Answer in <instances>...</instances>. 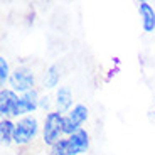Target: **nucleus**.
Masks as SVG:
<instances>
[{"instance_id":"nucleus-1","label":"nucleus","mask_w":155,"mask_h":155,"mask_svg":"<svg viewBox=\"0 0 155 155\" xmlns=\"http://www.w3.org/2000/svg\"><path fill=\"white\" fill-rule=\"evenodd\" d=\"M64 135V115L59 111H51L46 113L42 123V140L44 143L52 147L62 138Z\"/></svg>"},{"instance_id":"nucleus-2","label":"nucleus","mask_w":155,"mask_h":155,"mask_svg":"<svg viewBox=\"0 0 155 155\" xmlns=\"http://www.w3.org/2000/svg\"><path fill=\"white\" fill-rule=\"evenodd\" d=\"M39 121L35 116L29 115L19 118L15 121V135H14V143L17 145H27L39 135Z\"/></svg>"},{"instance_id":"nucleus-3","label":"nucleus","mask_w":155,"mask_h":155,"mask_svg":"<svg viewBox=\"0 0 155 155\" xmlns=\"http://www.w3.org/2000/svg\"><path fill=\"white\" fill-rule=\"evenodd\" d=\"M8 86H10L12 91L15 93H27L31 89H35V76L34 71L27 66H17L15 69L12 71V76L8 79Z\"/></svg>"},{"instance_id":"nucleus-4","label":"nucleus","mask_w":155,"mask_h":155,"mask_svg":"<svg viewBox=\"0 0 155 155\" xmlns=\"http://www.w3.org/2000/svg\"><path fill=\"white\" fill-rule=\"evenodd\" d=\"M88 108L83 103L74 105L73 110L64 115V135L71 137L73 133L79 132L83 128V123L88 120Z\"/></svg>"},{"instance_id":"nucleus-5","label":"nucleus","mask_w":155,"mask_h":155,"mask_svg":"<svg viewBox=\"0 0 155 155\" xmlns=\"http://www.w3.org/2000/svg\"><path fill=\"white\" fill-rule=\"evenodd\" d=\"M39 91L37 89H31L27 93H24L19 96V101H17V106H15V111H14V116L17 118H24V116H29V113L35 111L39 108Z\"/></svg>"},{"instance_id":"nucleus-6","label":"nucleus","mask_w":155,"mask_h":155,"mask_svg":"<svg viewBox=\"0 0 155 155\" xmlns=\"http://www.w3.org/2000/svg\"><path fill=\"white\" fill-rule=\"evenodd\" d=\"M68 138V153L69 155H81L89 148V133L84 128H81L79 132L73 133Z\"/></svg>"},{"instance_id":"nucleus-7","label":"nucleus","mask_w":155,"mask_h":155,"mask_svg":"<svg viewBox=\"0 0 155 155\" xmlns=\"http://www.w3.org/2000/svg\"><path fill=\"white\" fill-rule=\"evenodd\" d=\"M17 101H19V94L15 91H12L10 88H4L0 91V115H2V118L14 116Z\"/></svg>"},{"instance_id":"nucleus-8","label":"nucleus","mask_w":155,"mask_h":155,"mask_svg":"<svg viewBox=\"0 0 155 155\" xmlns=\"http://www.w3.org/2000/svg\"><path fill=\"white\" fill-rule=\"evenodd\" d=\"M56 111H59L61 115L69 113L73 110V91L69 86H59V89L56 91Z\"/></svg>"},{"instance_id":"nucleus-9","label":"nucleus","mask_w":155,"mask_h":155,"mask_svg":"<svg viewBox=\"0 0 155 155\" xmlns=\"http://www.w3.org/2000/svg\"><path fill=\"white\" fill-rule=\"evenodd\" d=\"M138 14L142 19V27L145 32L155 31V10L148 2H140L138 4Z\"/></svg>"},{"instance_id":"nucleus-10","label":"nucleus","mask_w":155,"mask_h":155,"mask_svg":"<svg viewBox=\"0 0 155 155\" xmlns=\"http://www.w3.org/2000/svg\"><path fill=\"white\" fill-rule=\"evenodd\" d=\"M14 135H15V123L10 118H2L0 121V140L4 145H10L14 142Z\"/></svg>"},{"instance_id":"nucleus-11","label":"nucleus","mask_w":155,"mask_h":155,"mask_svg":"<svg viewBox=\"0 0 155 155\" xmlns=\"http://www.w3.org/2000/svg\"><path fill=\"white\" fill-rule=\"evenodd\" d=\"M59 78H61V68H59L58 64H51L42 76L44 88H47V89L56 88V86L59 84Z\"/></svg>"},{"instance_id":"nucleus-12","label":"nucleus","mask_w":155,"mask_h":155,"mask_svg":"<svg viewBox=\"0 0 155 155\" xmlns=\"http://www.w3.org/2000/svg\"><path fill=\"white\" fill-rule=\"evenodd\" d=\"M12 76V71H10V66L5 58H0V83L5 86V83H8Z\"/></svg>"},{"instance_id":"nucleus-13","label":"nucleus","mask_w":155,"mask_h":155,"mask_svg":"<svg viewBox=\"0 0 155 155\" xmlns=\"http://www.w3.org/2000/svg\"><path fill=\"white\" fill-rule=\"evenodd\" d=\"M51 155H69L68 153V138H61L56 145H52Z\"/></svg>"},{"instance_id":"nucleus-14","label":"nucleus","mask_w":155,"mask_h":155,"mask_svg":"<svg viewBox=\"0 0 155 155\" xmlns=\"http://www.w3.org/2000/svg\"><path fill=\"white\" fill-rule=\"evenodd\" d=\"M39 108L47 111V113H51V96H47V94L41 96V100H39Z\"/></svg>"}]
</instances>
